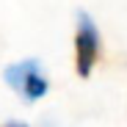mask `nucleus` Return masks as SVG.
Masks as SVG:
<instances>
[{
    "label": "nucleus",
    "instance_id": "1",
    "mask_svg": "<svg viewBox=\"0 0 127 127\" xmlns=\"http://www.w3.org/2000/svg\"><path fill=\"white\" fill-rule=\"evenodd\" d=\"M3 77L25 102H36L50 91V83H47L44 72H41L39 61H33V58H25V61H17L11 66H6Z\"/></svg>",
    "mask_w": 127,
    "mask_h": 127
},
{
    "label": "nucleus",
    "instance_id": "3",
    "mask_svg": "<svg viewBox=\"0 0 127 127\" xmlns=\"http://www.w3.org/2000/svg\"><path fill=\"white\" fill-rule=\"evenodd\" d=\"M3 127H28V124H19V122H14V124H3Z\"/></svg>",
    "mask_w": 127,
    "mask_h": 127
},
{
    "label": "nucleus",
    "instance_id": "2",
    "mask_svg": "<svg viewBox=\"0 0 127 127\" xmlns=\"http://www.w3.org/2000/svg\"><path fill=\"white\" fill-rule=\"evenodd\" d=\"M99 58V31L94 19L80 11L77 14V31H75V72L80 77H89Z\"/></svg>",
    "mask_w": 127,
    "mask_h": 127
}]
</instances>
